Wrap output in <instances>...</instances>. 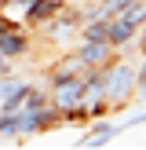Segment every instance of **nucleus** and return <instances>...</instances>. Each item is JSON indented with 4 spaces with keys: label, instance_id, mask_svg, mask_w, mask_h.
Here are the masks:
<instances>
[{
    "label": "nucleus",
    "instance_id": "nucleus-7",
    "mask_svg": "<svg viewBox=\"0 0 146 150\" xmlns=\"http://www.w3.org/2000/svg\"><path fill=\"white\" fill-rule=\"evenodd\" d=\"M62 4L66 0H29V7H26V29L36 33L48 18H55V15L62 11Z\"/></svg>",
    "mask_w": 146,
    "mask_h": 150
},
{
    "label": "nucleus",
    "instance_id": "nucleus-5",
    "mask_svg": "<svg viewBox=\"0 0 146 150\" xmlns=\"http://www.w3.org/2000/svg\"><path fill=\"white\" fill-rule=\"evenodd\" d=\"M29 88H33V81L15 77V73H4V77H0V110L22 106V103H26V95H29Z\"/></svg>",
    "mask_w": 146,
    "mask_h": 150
},
{
    "label": "nucleus",
    "instance_id": "nucleus-2",
    "mask_svg": "<svg viewBox=\"0 0 146 150\" xmlns=\"http://www.w3.org/2000/svg\"><path fill=\"white\" fill-rule=\"evenodd\" d=\"M51 106L58 110V114H73L77 106H84V77H69L62 81V84L51 88Z\"/></svg>",
    "mask_w": 146,
    "mask_h": 150
},
{
    "label": "nucleus",
    "instance_id": "nucleus-12",
    "mask_svg": "<svg viewBox=\"0 0 146 150\" xmlns=\"http://www.w3.org/2000/svg\"><path fill=\"white\" fill-rule=\"evenodd\" d=\"M135 44H139V51H142V55H146V26L139 29V37H135Z\"/></svg>",
    "mask_w": 146,
    "mask_h": 150
},
{
    "label": "nucleus",
    "instance_id": "nucleus-8",
    "mask_svg": "<svg viewBox=\"0 0 146 150\" xmlns=\"http://www.w3.org/2000/svg\"><path fill=\"white\" fill-rule=\"evenodd\" d=\"M117 136H121V125L106 121V117H95V121H88V132L80 136V146H106Z\"/></svg>",
    "mask_w": 146,
    "mask_h": 150
},
{
    "label": "nucleus",
    "instance_id": "nucleus-13",
    "mask_svg": "<svg viewBox=\"0 0 146 150\" xmlns=\"http://www.w3.org/2000/svg\"><path fill=\"white\" fill-rule=\"evenodd\" d=\"M11 26H15V22H11V18H4V15H0V33H4V29H11Z\"/></svg>",
    "mask_w": 146,
    "mask_h": 150
},
{
    "label": "nucleus",
    "instance_id": "nucleus-4",
    "mask_svg": "<svg viewBox=\"0 0 146 150\" xmlns=\"http://www.w3.org/2000/svg\"><path fill=\"white\" fill-rule=\"evenodd\" d=\"M77 55L88 70H102L110 59H117V48L110 40H77Z\"/></svg>",
    "mask_w": 146,
    "mask_h": 150
},
{
    "label": "nucleus",
    "instance_id": "nucleus-3",
    "mask_svg": "<svg viewBox=\"0 0 146 150\" xmlns=\"http://www.w3.org/2000/svg\"><path fill=\"white\" fill-rule=\"evenodd\" d=\"M0 51H4L7 59H26L29 51H33V33H29L26 26H11V29H4L0 33Z\"/></svg>",
    "mask_w": 146,
    "mask_h": 150
},
{
    "label": "nucleus",
    "instance_id": "nucleus-9",
    "mask_svg": "<svg viewBox=\"0 0 146 150\" xmlns=\"http://www.w3.org/2000/svg\"><path fill=\"white\" fill-rule=\"evenodd\" d=\"M135 99L146 103V55H142V66H139V81H135Z\"/></svg>",
    "mask_w": 146,
    "mask_h": 150
},
{
    "label": "nucleus",
    "instance_id": "nucleus-6",
    "mask_svg": "<svg viewBox=\"0 0 146 150\" xmlns=\"http://www.w3.org/2000/svg\"><path fill=\"white\" fill-rule=\"evenodd\" d=\"M84 70H88V66L80 62V55H77V51H69V55H62L48 73H44V81H48V88H55V84H62V81H69V77H80Z\"/></svg>",
    "mask_w": 146,
    "mask_h": 150
},
{
    "label": "nucleus",
    "instance_id": "nucleus-11",
    "mask_svg": "<svg viewBox=\"0 0 146 150\" xmlns=\"http://www.w3.org/2000/svg\"><path fill=\"white\" fill-rule=\"evenodd\" d=\"M11 66H15V62L4 55V51H0V77H4V73H11Z\"/></svg>",
    "mask_w": 146,
    "mask_h": 150
},
{
    "label": "nucleus",
    "instance_id": "nucleus-10",
    "mask_svg": "<svg viewBox=\"0 0 146 150\" xmlns=\"http://www.w3.org/2000/svg\"><path fill=\"white\" fill-rule=\"evenodd\" d=\"M139 125H146V110H142V114H131V117H124V121H121V132H128V128H139Z\"/></svg>",
    "mask_w": 146,
    "mask_h": 150
},
{
    "label": "nucleus",
    "instance_id": "nucleus-1",
    "mask_svg": "<svg viewBox=\"0 0 146 150\" xmlns=\"http://www.w3.org/2000/svg\"><path fill=\"white\" fill-rule=\"evenodd\" d=\"M135 81H139V66L131 59H124L121 51H117V59H110L102 66V88H106V99L113 110L135 103Z\"/></svg>",
    "mask_w": 146,
    "mask_h": 150
}]
</instances>
